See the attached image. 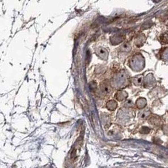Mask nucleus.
Wrapping results in <instances>:
<instances>
[{
    "mask_svg": "<svg viewBox=\"0 0 168 168\" xmlns=\"http://www.w3.org/2000/svg\"><path fill=\"white\" fill-rule=\"evenodd\" d=\"M117 103L115 100H110L106 103V108L110 111H114L117 108Z\"/></svg>",
    "mask_w": 168,
    "mask_h": 168,
    "instance_id": "obj_4",
    "label": "nucleus"
},
{
    "mask_svg": "<svg viewBox=\"0 0 168 168\" xmlns=\"http://www.w3.org/2000/svg\"><path fill=\"white\" fill-rule=\"evenodd\" d=\"M127 96H128V94H127V93L125 91H117V93L115 94V97L118 101H123L124 100H125Z\"/></svg>",
    "mask_w": 168,
    "mask_h": 168,
    "instance_id": "obj_3",
    "label": "nucleus"
},
{
    "mask_svg": "<svg viewBox=\"0 0 168 168\" xmlns=\"http://www.w3.org/2000/svg\"><path fill=\"white\" fill-rule=\"evenodd\" d=\"M142 79H143V76H142V75H139V76L134 77L133 78L132 82L135 86H139L142 84Z\"/></svg>",
    "mask_w": 168,
    "mask_h": 168,
    "instance_id": "obj_5",
    "label": "nucleus"
},
{
    "mask_svg": "<svg viewBox=\"0 0 168 168\" xmlns=\"http://www.w3.org/2000/svg\"><path fill=\"white\" fill-rule=\"evenodd\" d=\"M130 49H131V48H130V46L129 44H127V43H125V44H124V45H123L122 46H121L120 49L122 51L129 52V51H130Z\"/></svg>",
    "mask_w": 168,
    "mask_h": 168,
    "instance_id": "obj_6",
    "label": "nucleus"
},
{
    "mask_svg": "<svg viewBox=\"0 0 168 168\" xmlns=\"http://www.w3.org/2000/svg\"><path fill=\"white\" fill-rule=\"evenodd\" d=\"M112 87L110 83H108L107 81H105L102 83L100 84V93L102 96H108V95L112 94Z\"/></svg>",
    "mask_w": 168,
    "mask_h": 168,
    "instance_id": "obj_1",
    "label": "nucleus"
},
{
    "mask_svg": "<svg viewBox=\"0 0 168 168\" xmlns=\"http://www.w3.org/2000/svg\"><path fill=\"white\" fill-rule=\"evenodd\" d=\"M96 54L100 59L103 60H107L108 57V52L106 49L103 47H98L96 50Z\"/></svg>",
    "mask_w": 168,
    "mask_h": 168,
    "instance_id": "obj_2",
    "label": "nucleus"
},
{
    "mask_svg": "<svg viewBox=\"0 0 168 168\" xmlns=\"http://www.w3.org/2000/svg\"><path fill=\"white\" fill-rule=\"evenodd\" d=\"M96 89V83L94 82H91L90 83V89L93 91Z\"/></svg>",
    "mask_w": 168,
    "mask_h": 168,
    "instance_id": "obj_7",
    "label": "nucleus"
}]
</instances>
